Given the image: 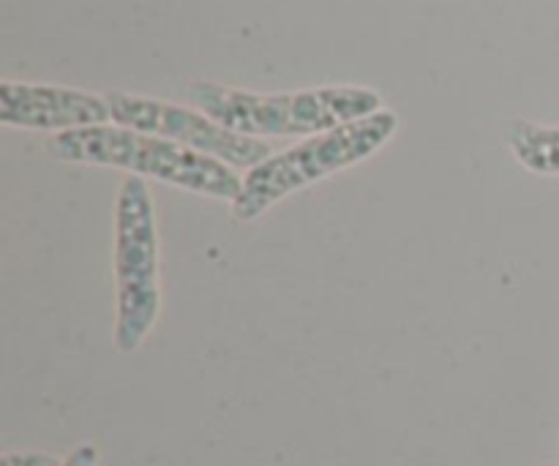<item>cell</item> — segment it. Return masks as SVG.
I'll use <instances>...</instances> for the list:
<instances>
[{
  "label": "cell",
  "instance_id": "obj_5",
  "mask_svg": "<svg viewBox=\"0 0 559 466\" xmlns=\"http://www.w3.org/2000/svg\"><path fill=\"white\" fill-rule=\"evenodd\" d=\"M107 101L109 109H112V123L164 136V140H173L178 145L191 147V151L218 158L229 167L254 169L257 164H262L276 153L265 140H254V136H243L224 129L222 123L207 118L202 109L180 107V104L162 101V98H145L120 91L107 93Z\"/></svg>",
  "mask_w": 559,
  "mask_h": 466
},
{
  "label": "cell",
  "instance_id": "obj_3",
  "mask_svg": "<svg viewBox=\"0 0 559 466\" xmlns=\"http://www.w3.org/2000/svg\"><path fill=\"white\" fill-rule=\"evenodd\" d=\"M396 131L399 115L391 109H380L369 118L306 136L298 145L273 153L271 158L249 169L240 196L229 205V211L238 222H254L273 205H278L284 196H293L295 191L309 189L331 175L371 158L393 140Z\"/></svg>",
  "mask_w": 559,
  "mask_h": 466
},
{
  "label": "cell",
  "instance_id": "obj_2",
  "mask_svg": "<svg viewBox=\"0 0 559 466\" xmlns=\"http://www.w3.org/2000/svg\"><path fill=\"white\" fill-rule=\"evenodd\" d=\"M49 151L60 162L123 169L142 180L153 178L158 183L211 196V200H224L229 205L238 200L243 189V178L229 164L173 140H164V136L126 129L118 123L55 134L49 140Z\"/></svg>",
  "mask_w": 559,
  "mask_h": 466
},
{
  "label": "cell",
  "instance_id": "obj_9",
  "mask_svg": "<svg viewBox=\"0 0 559 466\" xmlns=\"http://www.w3.org/2000/svg\"><path fill=\"white\" fill-rule=\"evenodd\" d=\"M63 466H98V447L96 445H80L69 458H63Z\"/></svg>",
  "mask_w": 559,
  "mask_h": 466
},
{
  "label": "cell",
  "instance_id": "obj_6",
  "mask_svg": "<svg viewBox=\"0 0 559 466\" xmlns=\"http://www.w3.org/2000/svg\"><path fill=\"white\" fill-rule=\"evenodd\" d=\"M0 123L27 131H76L112 123L107 96L60 85L0 82Z\"/></svg>",
  "mask_w": 559,
  "mask_h": 466
},
{
  "label": "cell",
  "instance_id": "obj_10",
  "mask_svg": "<svg viewBox=\"0 0 559 466\" xmlns=\"http://www.w3.org/2000/svg\"><path fill=\"white\" fill-rule=\"evenodd\" d=\"M544 466H551V464H544Z\"/></svg>",
  "mask_w": 559,
  "mask_h": 466
},
{
  "label": "cell",
  "instance_id": "obj_8",
  "mask_svg": "<svg viewBox=\"0 0 559 466\" xmlns=\"http://www.w3.org/2000/svg\"><path fill=\"white\" fill-rule=\"evenodd\" d=\"M0 466H63V458L52 456V453L20 451V453H3Z\"/></svg>",
  "mask_w": 559,
  "mask_h": 466
},
{
  "label": "cell",
  "instance_id": "obj_7",
  "mask_svg": "<svg viewBox=\"0 0 559 466\" xmlns=\"http://www.w3.org/2000/svg\"><path fill=\"white\" fill-rule=\"evenodd\" d=\"M506 145L530 172L559 175V126L516 118L506 126Z\"/></svg>",
  "mask_w": 559,
  "mask_h": 466
},
{
  "label": "cell",
  "instance_id": "obj_4",
  "mask_svg": "<svg viewBox=\"0 0 559 466\" xmlns=\"http://www.w3.org/2000/svg\"><path fill=\"white\" fill-rule=\"evenodd\" d=\"M162 240L147 180L129 175L115 202V327L112 344L131 355L162 316Z\"/></svg>",
  "mask_w": 559,
  "mask_h": 466
},
{
  "label": "cell",
  "instance_id": "obj_1",
  "mask_svg": "<svg viewBox=\"0 0 559 466\" xmlns=\"http://www.w3.org/2000/svg\"><path fill=\"white\" fill-rule=\"evenodd\" d=\"M189 96L197 109L235 134L314 136L380 112L382 96L371 87L331 85L295 93H254L243 87L194 82Z\"/></svg>",
  "mask_w": 559,
  "mask_h": 466
}]
</instances>
